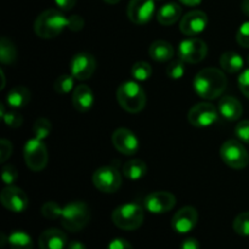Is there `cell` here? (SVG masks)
Listing matches in <instances>:
<instances>
[{"instance_id": "1", "label": "cell", "mask_w": 249, "mask_h": 249, "mask_svg": "<svg viewBox=\"0 0 249 249\" xmlns=\"http://www.w3.org/2000/svg\"><path fill=\"white\" fill-rule=\"evenodd\" d=\"M228 79L223 71L214 67L199 71L194 79V89L199 97L214 100L220 96L226 89Z\"/></svg>"}, {"instance_id": "2", "label": "cell", "mask_w": 249, "mask_h": 249, "mask_svg": "<svg viewBox=\"0 0 249 249\" xmlns=\"http://www.w3.org/2000/svg\"><path fill=\"white\" fill-rule=\"evenodd\" d=\"M68 27V18L55 9L41 12L34 23V32L41 39H53L60 36Z\"/></svg>"}, {"instance_id": "3", "label": "cell", "mask_w": 249, "mask_h": 249, "mask_svg": "<svg viewBox=\"0 0 249 249\" xmlns=\"http://www.w3.org/2000/svg\"><path fill=\"white\" fill-rule=\"evenodd\" d=\"M117 100L123 109L129 113H139L146 106V92L140 84L129 80L117 89Z\"/></svg>"}, {"instance_id": "4", "label": "cell", "mask_w": 249, "mask_h": 249, "mask_svg": "<svg viewBox=\"0 0 249 249\" xmlns=\"http://www.w3.org/2000/svg\"><path fill=\"white\" fill-rule=\"evenodd\" d=\"M61 223L66 230L78 232L88 225L90 220V209L87 203L82 201H73L66 204L62 209Z\"/></svg>"}, {"instance_id": "5", "label": "cell", "mask_w": 249, "mask_h": 249, "mask_svg": "<svg viewBox=\"0 0 249 249\" xmlns=\"http://www.w3.org/2000/svg\"><path fill=\"white\" fill-rule=\"evenodd\" d=\"M145 219L142 207L136 203L119 206L112 213V221L117 228L125 231H133L140 228Z\"/></svg>"}, {"instance_id": "6", "label": "cell", "mask_w": 249, "mask_h": 249, "mask_svg": "<svg viewBox=\"0 0 249 249\" xmlns=\"http://www.w3.org/2000/svg\"><path fill=\"white\" fill-rule=\"evenodd\" d=\"M23 157L27 167L33 172H40L48 164L49 155L44 140L38 138L31 139L23 147Z\"/></svg>"}, {"instance_id": "7", "label": "cell", "mask_w": 249, "mask_h": 249, "mask_svg": "<svg viewBox=\"0 0 249 249\" xmlns=\"http://www.w3.org/2000/svg\"><path fill=\"white\" fill-rule=\"evenodd\" d=\"M220 157L226 165L233 169H243L249 163L247 150L237 140L225 141L220 147Z\"/></svg>"}, {"instance_id": "8", "label": "cell", "mask_w": 249, "mask_h": 249, "mask_svg": "<svg viewBox=\"0 0 249 249\" xmlns=\"http://www.w3.org/2000/svg\"><path fill=\"white\" fill-rule=\"evenodd\" d=\"M92 182L97 190L105 194H113L122 186V175L112 165L101 167L92 175Z\"/></svg>"}, {"instance_id": "9", "label": "cell", "mask_w": 249, "mask_h": 249, "mask_svg": "<svg viewBox=\"0 0 249 249\" xmlns=\"http://www.w3.org/2000/svg\"><path fill=\"white\" fill-rule=\"evenodd\" d=\"M208 46L202 39L191 36L180 43L178 55L186 63H198L207 56Z\"/></svg>"}, {"instance_id": "10", "label": "cell", "mask_w": 249, "mask_h": 249, "mask_svg": "<svg viewBox=\"0 0 249 249\" xmlns=\"http://www.w3.org/2000/svg\"><path fill=\"white\" fill-rule=\"evenodd\" d=\"M219 109L214 105L209 102H201L197 104L190 109L187 118L194 126L197 128H207L218 121Z\"/></svg>"}, {"instance_id": "11", "label": "cell", "mask_w": 249, "mask_h": 249, "mask_svg": "<svg viewBox=\"0 0 249 249\" xmlns=\"http://www.w3.org/2000/svg\"><path fill=\"white\" fill-rule=\"evenodd\" d=\"M1 204L12 213H22L28 208V197L26 192L16 186H7L0 194Z\"/></svg>"}, {"instance_id": "12", "label": "cell", "mask_w": 249, "mask_h": 249, "mask_svg": "<svg viewBox=\"0 0 249 249\" xmlns=\"http://www.w3.org/2000/svg\"><path fill=\"white\" fill-rule=\"evenodd\" d=\"M177 203V198L173 194L168 191L151 192L145 198L146 211L152 214H163L172 211Z\"/></svg>"}, {"instance_id": "13", "label": "cell", "mask_w": 249, "mask_h": 249, "mask_svg": "<svg viewBox=\"0 0 249 249\" xmlns=\"http://www.w3.org/2000/svg\"><path fill=\"white\" fill-rule=\"evenodd\" d=\"M155 11V0H130L126 14L133 23L146 24L152 19Z\"/></svg>"}, {"instance_id": "14", "label": "cell", "mask_w": 249, "mask_h": 249, "mask_svg": "<svg viewBox=\"0 0 249 249\" xmlns=\"http://www.w3.org/2000/svg\"><path fill=\"white\" fill-rule=\"evenodd\" d=\"M96 70V60L91 53H80L71 61V74L78 80H87Z\"/></svg>"}, {"instance_id": "15", "label": "cell", "mask_w": 249, "mask_h": 249, "mask_svg": "<svg viewBox=\"0 0 249 249\" xmlns=\"http://www.w3.org/2000/svg\"><path fill=\"white\" fill-rule=\"evenodd\" d=\"M208 17L203 11L195 10L185 15L180 22V31L187 36H196L206 29Z\"/></svg>"}, {"instance_id": "16", "label": "cell", "mask_w": 249, "mask_h": 249, "mask_svg": "<svg viewBox=\"0 0 249 249\" xmlns=\"http://www.w3.org/2000/svg\"><path fill=\"white\" fill-rule=\"evenodd\" d=\"M113 146L125 156H133L139 151V140L133 131L125 128H119L112 135Z\"/></svg>"}, {"instance_id": "17", "label": "cell", "mask_w": 249, "mask_h": 249, "mask_svg": "<svg viewBox=\"0 0 249 249\" xmlns=\"http://www.w3.org/2000/svg\"><path fill=\"white\" fill-rule=\"evenodd\" d=\"M198 221V213L194 207H184L172 219L173 230L178 233H187L194 230Z\"/></svg>"}, {"instance_id": "18", "label": "cell", "mask_w": 249, "mask_h": 249, "mask_svg": "<svg viewBox=\"0 0 249 249\" xmlns=\"http://www.w3.org/2000/svg\"><path fill=\"white\" fill-rule=\"evenodd\" d=\"M67 245V236L58 229H48L39 236L40 249H65Z\"/></svg>"}, {"instance_id": "19", "label": "cell", "mask_w": 249, "mask_h": 249, "mask_svg": "<svg viewBox=\"0 0 249 249\" xmlns=\"http://www.w3.org/2000/svg\"><path fill=\"white\" fill-rule=\"evenodd\" d=\"M72 102L78 112L85 113V112L90 111L92 105H94V94H92L91 89L85 84L75 87L73 90Z\"/></svg>"}, {"instance_id": "20", "label": "cell", "mask_w": 249, "mask_h": 249, "mask_svg": "<svg viewBox=\"0 0 249 249\" xmlns=\"http://www.w3.org/2000/svg\"><path fill=\"white\" fill-rule=\"evenodd\" d=\"M219 113L226 121L235 122L242 116L243 107L236 97L224 96L219 102Z\"/></svg>"}, {"instance_id": "21", "label": "cell", "mask_w": 249, "mask_h": 249, "mask_svg": "<svg viewBox=\"0 0 249 249\" xmlns=\"http://www.w3.org/2000/svg\"><path fill=\"white\" fill-rule=\"evenodd\" d=\"M150 56L157 62H167L174 56V48L165 40H156L150 46Z\"/></svg>"}, {"instance_id": "22", "label": "cell", "mask_w": 249, "mask_h": 249, "mask_svg": "<svg viewBox=\"0 0 249 249\" xmlns=\"http://www.w3.org/2000/svg\"><path fill=\"white\" fill-rule=\"evenodd\" d=\"M181 6L175 2H168L163 5L157 12V21L163 26H172L181 16Z\"/></svg>"}, {"instance_id": "23", "label": "cell", "mask_w": 249, "mask_h": 249, "mask_svg": "<svg viewBox=\"0 0 249 249\" xmlns=\"http://www.w3.org/2000/svg\"><path fill=\"white\" fill-rule=\"evenodd\" d=\"M31 101V92L26 87L17 85L12 88L6 96V102L12 108H22Z\"/></svg>"}, {"instance_id": "24", "label": "cell", "mask_w": 249, "mask_h": 249, "mask_svg": "<svg viewBox=\"0 0 249 249\" xmlns=\"http://www.w3.org/2000/svg\"><path fill=\"white\" fill-rule=\"evenodd\" d=\"M147 173V165L141 160H131L126 162L123 167L124 177L129 180L142 179Z\"/></svg>"}, {"instance_id": "25", "label": "cell", "mask_w": 249, "mask_h": 249, "mask_svg": "<svg viewBox=\"0 0 249 249\" xmlns=\"http://www.w3.org/2000/svg\"><path fill=\"white\" fill-rule=\"evenodd\" d=\"M243 63L245 62L240 53H233V51H228L223 53L220 57L221 68L228 73H237L243 68Z\"/></svg>"}, {"instance_id": "26", "label": "cell", "mask_w": 249, "mask_h": 249, "mask_svg": "<svg viewBox=\"0 0 249 249\" xmlns=\"http://www.w3.org/2000/svg\"><path fill=\"white\" fill-rule=\"evenodd\" d=\"M11 249H33V241L32 237L24 231H14L7 237Z\"/></svg>"}, {"instance_id": "27", "label": "cell", "mask_w": 249, "mask_h": 249, "mask_svg": "<svg viewBox=\"0 0 249 249\" xmlns=\"http://www.w3.org/2000/svg\"><path fill=\"white\" fill-rule=\"evenodd\" d=\"M17 50L11 40L6 36H2L0 40V61L2 65H12L16 61Z\"/></svg>"}, {"instance_id": "28", "label": "cell", "mask_w": 249, "mask_h": 249, "mask_svg": "<svg viewBox=\"0 0 249 249\" xmlns=\"http://www.w3.org/2000/svg\"><path fill=\"white\" fill-rule=\"evenodd\" d=\"M74 79L72 74H62L55 80V84H53V89L57 94L60 95H67L74 88Z\"/></svg>"}, {"instance_id": "29", "label": "cell", "mask_w": 249, "mask_h": 249, "mask_svg": "<svg viewBox=\"0 0 249 249\" xmlns=\"http://www.w3.org/2000/svg\"><path fill=\"white\" fill-rule=\"evenodd\" d=\"M131 75L138 82H145L152 75V67L145 61H139L131 67Z\"/></svg>"}, {"instance_id": "30", "label": "cell", "mask_w": 249, "mask_h": 249, "mask_svg": "<svg viewBox=\"0 0 249 249\" xmlns=\"http://www.w3.org/2000/svg\"><path fill=\"white\" fill-rule=\"evenodd\" d=\"M233 230L237 235L245 236L248 237L249 236V212L246 213H241L240 215L236 216L233 220Z\"/></svg>"}, {"instance_id": "31", "label": "cell", "mask_w": 249, "mask_h": 249, "mask_svg": "<svg viewBox=\"0 0 249 249\" xmlns=\"http://www.w3.org/2000/svg\"><path fill=\"white\" fill-rule=\"evenodd\" d=\"M33 131L36 138L40 139V140H45L51 133V123L46 118H39L36 119L34 123Z\"/></svg>"}, {"instance_id": "32", "label": "cell", "mask_w": 249, "mask_h": 249, "mask_svg": "<svg viewBox=\"0 0 249 249\" xmlns=\"http://www.w3.org/2000/svg\"><path fill=\"white\" fill-rule=\"evenodd\" d=\"M165 73H167V75L170 79H180V78H182V75H184L185 73V62L181 58L172 61V62L167 66Z\"/></svg>"}, {"instance_id": "33", "label": "cell", "mask_w": 249, "mask_h": 249, "mask_svg": "<svg viewBox=\"0 0 249 249\" xmlns=\"http://www.w3.org/2000/svg\"><path fill=\"white\" fill-rule=\"evenodd\" d=\"M62 209L58 206L56 202H46L45 204L41 208V214L45 216L46 219H50V220H56V219L61 218L62 215Z\"/></svg>"}, {"instance_id": "34", "label": "cell", "mask_w": 249, "mask_h": 249, "mask_svg": "<svg viewBox=\"0 0 249 249\" xmlns=\"http://www.w3.org/2000/svg\"><path fill=\"white\" fill-rule=\"evenodd\" d=\"M1 179L4 184H6L7 186H11L18 179V172H17L14 165H4L1 169Z\"/></svg>"}, {"instance_id": "35", "label": "cell", "mask_w": 249, "mask_h": 249, "mask_svg": "<svg viewBox=\"0 0 249 249\" xmlns=\"http://www.w3.org/2000/svg\"><path fill=\"white\" fill-rule=\"evenodd\" d=\"M236 40L242 48H249V21L241 24L236 34Z\"/></svg>"}, {"instance_id": "36", "label": "cell", "mask_w": 249, "mask_h": 249, "mask_svg": "<svg viewBox=\"0 0 249 249\" xmlns=\"http://www.w3.org/2000/svg\"><path fill=\"white\" fill-rule=\"evenodd\" d=\"M5 124L10 128H19L23 123V118H22L21 114L16 113V112H7L2 116Z\"/></svg>"}, {"instance_id": "37", "label": "cell", "mask_w": 249, "mask_h": 249, "mask_svg": "<svg viewBox=\"0 0 249 249\" xmlns=\"http://www.w3.org/2000/svg\"><path fill=\"white\" fill-rule=\"evenodd\" d=\"M235 134L240 141L249 143V121H242L236 125Z\"/></svg>"}, {"instance_id": "38", "label": "cell", "mask_w": 249, "mask_h": 249, "mask_svg": "<svg viewBox=\"0 0 249 249\" xmlns=\"http://www.w3.org/2000/svg\"><path fill=\"white\" fill-rule=\"evenodd\" d=\"M12 155V143L6 139L0 140V160L5 163Z\"/></svg>"}, {"instance_id": "39", "label": "cell", "mask_w": 249, "mask_h": 249, "mask_svg": "<svg viewBox=\"0 0 249 249\" xmlns=\"http://www.w3.org/2000/svg\"><path fill=\"white\" fill-rule=\"evenodd\" d=\"M238 87H240L242 94L249 99V68L243 71L238 77Z\"/></svg>"}, {"instance_id": "40", "label": "cell", "mask_w": 249, "mask_h": 249, "mask_svg": "<svg viewBox=\"0 0 249 249\" xmlns=\"http://www.w3.org/2000/svg\"><path fill=\"white\" fill-rule=\"evenodd\" d=\"M83 27H84V19H83L82 16L73 15V16L68 17V28H70L71 31H82Z\"/></svg>"}, {"instance_id": "41", "label": "cell", "mask_w": 249, "mask_h": 249, "mask_svg": "<svg viewBox=\"0 0 249 249\" xmlns=\"http://www.w3.org/2000/svg\"><path fill=\"white\" fill-rule=\"evenodd\" d=\"M107 249H134V248L126 240H123V238H116V240L109 242V245L107 246Z\"/></svg>"}, {"instance_id": "42", "label": "cell", "mask_w": 249, "mask_h": 249, "mask_svg": "<svg viewBox=\"0 0 249 249\" xmlns=\"http://www.w3.org/2000/svg\"><path fill=\"white\" fill-rule=\"evenodd\" d=\"M77 0H55V4L62 11H70L74 7Z\"/></svg>"}, {"instance_id": "43", "label": "cell", "mask_w": 249, "mask_h": 249, "mask_svg": "<svg viewBox=\"0 0 249 249\" xmlns=\"http://www.w3.org/2000/svg\"><path fill=\"white\" fill-rule=\"evenodd\" d=\"M180 249H201V246H199V242L196 238L189 237L181 243Z\"/></svg>"}, {"instance_id": "44", "label": "cell", "mask_w": 249, "mask_h": 249, "mask_svg": "<svg viewBox=\"0 0 249 249\" xmlns=\"http://www.w3.org/2000/svg\"><path fill=\"white\" fill-rule=\"evenodd\" d=\"M65 249H87V247H85L82 242H78V241H72V242H70L67 246H66Z\"/></svg>"}, {"instance_id": "45", "label": "cell", "mask_w": 249, "mask_h": 249, "mask_svg": "<svg viewBox=\"0 0 249 249\" xmlns=\"http://www.w3.org/2000/svg\"><path fill=\"white\" fill-rule=\"evenodd\" d=\"M181 4L186 5V6H197L202 2V0H179Z\"/></svg>"}, {"instance_id": "46", "label": "cell", "mask_w": 249, "mask_h": 249, "mask_svg": "<svg viewBox=\"0 0 249 249\" xmlns=\"http://www.w3.org/2000/svg\"><path fill=\"white\" fill-rule=\"evenodd\" d=\"M241 9H242L243 14L249 17V0H243L242 4H241Z\"/></svg>"}, {"instance_id": "47", "label": "cell", "mask_w": 249, "mask_h": 249, "mask_svg": "<svg viewBox=\"0 0 249 249\" xmlns=\"http://www.w3.org/2000/svg\"><path fill=\"white\" fill-rule=\"evenodd\" d=\"M104 1L107 2V4L113 5V4H117V2H119V1H121V0H104Z\"/></svg>"}, {"instance_id": "48", "label": "cell", "mask_w": 249, "mask_h": 249, "mask_svg": "<svg viewBox=\"0 0 249 249\" xmlns=\"http://www.w3.org/2000/svg\"><path fill=\"white\" fill-rule=\"evenodd\" d=\"M0 237H1V247H4V245H5V241H7V238L5 237V235H4V233H1V236H0Z\"/></svg>"}, {"instance_id": "49", "label": "cell", "mask_w": 249, "mask_h": 249, "mask_svg": "<svg viewBox=\"0 0 249 249\" xmlns=\"http://www.w3.org/2000/svg\"><path fill=\"white\" fill-rule=\"evenodd\" d=\"M248 65H249V57H248Z\"/></svg>"}]
</instances>
